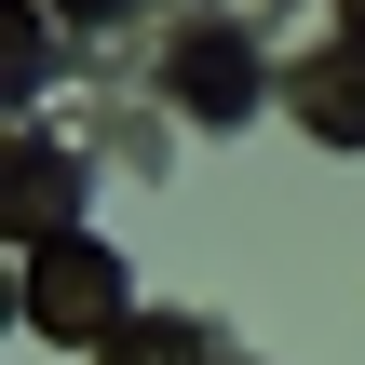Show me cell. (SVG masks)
Returning <instances> with one entry per match:
<instances>
[{
    "mask_svg": "<svg viewBox=\"0 0 365 365\" xmlns=\"http://www.w3.org/2000/svg\"><path fill=\"white\" fill-rule=\"evenodd\" d=\"M284 108L325 135V149H365V41L339 27V41H312L298 68H284Z\"/></svg>",
    "mask_w": 365,
    "mask_h": 365,
    "instance_id": "3",
    "label": "cell"
},
{
    "mask_svg": "<svg viewBox=\"0 0 365 365\" xmlns=\"http://www.w3.org/2000/svg\"><path fill=\"white\" fill-rule=\"evenodd\" d=\"M54 14H122V0H54Z\"/></svg>",
    "mask_w": 365,
    "mask_h": 365,
    "instance_id": "8",
    "label": "cell"
},
{
    "mask_svg": "<svg viewBox=\"0 0 365 365\" xmlns=\"http://www.w3.org/2000/svg\"><path fill=\"white\" fill-rule=\"evenodd\" d=\"M95 365H217V325H190V312H135Z\"/></svg>",
    "mask_w": 365,
    "mask_h": 365,
    "instance_id": "5",
    "label": "cell"
},
{
    "mask_svg": "<svg viewBox=\"0 0 365 365\" xmlns=\"http://www.w3.org/2000/svg\"><path fill=\"white\" fill-rule=\"evenodd\" d=\"M0 230H14V244H54V230H81V163H68L54 135H27V149L0 163Z\"/></svg>",
    "mask_w": 365,
    "mask_h": 365,
    "instance_id": "4",
    "label": "cell"
},
{
    "mask_svg": "<svg viewBox=\"0 0 365 365\" xmlns=\"http://www.w3.org/2000/svg\"><path fill=\"white\" fill-rule=\"evenodd\" d=\"M163 95H176L190 122H217V135H230V122L284 108V68H271L230 14H190V27H176V54H163Z\"/></svg>",
    "mask_w": 365,
    "mask_h": 365,
    "instance_id": "2",
    "label": "cell"
},
{
    "mask_svg": "<svg viewBox=\"0 0 365 365\" xmlns=\"http://www.w3.org/2000/svg\"><path fill=\"white\" fill-rule=\"evenodd\" d=\"M325 14H339V27H352V41H365V0H325Z\"/></svg>",
    "mask_w": 365,
    "mask_h": 365,
    "instance_id": "7",
    "label": "cell"
},
{
    "mask_svg": "<svg viewBox=\"0 0 365 365\" xmlns=\"http://www.w3.org/2000/svg\"><path fill=\"white\" fill-rule=\"evenodd\" d=\"M0 68H14V95H27V81H41V0H27V14H14V27H0Z\"/></svg>",
    "mask_w": 365,
    "mask_h": 365,
    "instance_id": "6",
    "label": "cell"
},
{
    "mask_svg": "<svg viewBox=\"0 0 365 365\" xmlns=\"http://www.w3.org/2000/svg\"><path fill=\"white\" fill-rule=\"evenodd\" d=\"M27 325H41L54 352H108V339L135 325V271H122L95 230H54V244H27Z\"/></svg>",
    "mask_w": 365,
    "mask_h": 365,
    "instance_id": "1",
    "label": "cell"
}]
</instances>
